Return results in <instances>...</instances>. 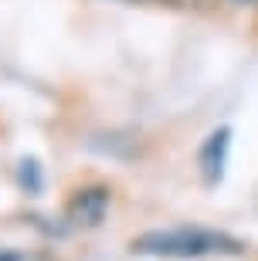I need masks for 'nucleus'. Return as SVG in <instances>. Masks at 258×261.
Returning a JSON list of instances; mask_svg holds the SVG:
<instances>
[{
  "instance_id": "nucleus-1",
  "label": "nucleus",
  "mask_w": 258,
  "mask_h": 261,
  "mask_svg": "<svg viewBox=\"0 0 258 261\" xmlns=\"http://www.w3.org/2000/svg\"><path fill=\"white\" fill-rule=\"evenodd\" d=\"M133 254L167 261H197V258H241L245 244L224 231L210 227H153L129 241Z\"/></svg>"
},
{
  "instance_id": "nucleus-2",
  "label": "nucleus",
  "mask_w": 258,
  "mask_h": 261,
  "mask_svg": "<svg viewBox=\"0 0 258 261\" xmlns=\"http://www.w3.org/2000/svg\"><path fill=\"white\" fill-rule=\"evenodd\" d=\"M109 207H112V190L102 184H92V187H82V190L72 194L65 214L75 227H99L105 221Z\"/></svg>"
},
{
  "instance_id": "nucleus-3",
  "label": "nucleus",
  "mask_w": 258,
  "mask_h": 261,
  "mask_svg": "<svg viewBox=\"0 0 258 261\" xmlns=\"http://www.w3.org/2000/svg\"><path fill=\"white\" fill-rule=\"evenodd\" d=\"M228 153H231V129L218 126L204 136L201 149H197V170H201L204 187H218L224 180V170H228Z\"/></svg>"
},
{
  "instance_id": "nucleus-4",
  "label": "nucleus",
  "mask_w": 258,
  "mask_h": 261,
  "mask_svg": "<svg viewBox=\"0 0 258 261\" xmlns=\"http://www.w3.org/2000/svg\"><path fill=\"white\" fill-rule=\"evenodd\" d=\"M17 184H20V190H24L28 197H38L41 190H44V170H41V163L34 160V156L20 160V166H17Z\"/></svg>"
},
{
  "instance_id": "nucleus-5",
  "label": "nucleus",
  "mask_w": 258,
  "mask_h": 261,
  "mask_svg": "<svg viewBox=\"0 0 258 261\" xmlns=\"http://www.w3.org/2000/svg\"><path fill=\"white\" fill-rule=\"evenodd\" d=\"M0 261H24V254L10 251V248H0Z\"/></svg>"
},
{
  "instance_id": "nucleus-6",
  "label": "nucleus",
  "mask_w": 258,
  "mask_h": 261,
  "mask_svg": "<svg viewBox=\"0 0 258 261\" xmlns=\"http://www.w3.org/2000/svg\"><path fill=\"white\" fill-rule=\"evenodd\" d=\"M231 4H238V7H251V4H258V0H231Z\"/></svg>"
},
{
  "instance_id": "nucleus-7",
  "label": "nucleus",
  "mask_w": 258,
  "mask_h": 261,
  "mask_svg": "<svg viewBox=\"0 0 258 261\" xmlns=\"http://www.w3.org/2000/svg\"><path fill=\"white\" fill-rule=\"evenodd\" d=\"M191 4H204V0H191Z\"/></svg>"
}]
</instances>
